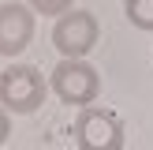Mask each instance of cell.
I'll return each instance as SVG.
<instances>
[{
	"label": "cell",
	"mask_w": 153,
	"mask_h": 150,
	"mask_svg": "<svg viewBox=\"0 0 153 150\" xmlns=\"http://www.w3.org/2000/svg\"><path fill=\"white\" fill-rule=\"evenodd\" d=\"M101 38L94 11L86 8H67L64 15H56V26H52V45L60 49V56H86L90 49Z\"/></svg>",
	"instance_id": "277c9868"
},
{
	"label": "cell",
	"mask_w": 153,
	"mask_h": 150,
	"mask_svg": "<svg viewBox=\"0 0 153 150\" xmlns=\"http://www.w3.org/2000/svg\"><path fill=\"white\" fill-rule=\"evenodd\" d=\"M49 79L34 64H7L0 71V109L15 116H30L45 105Z\"/></svg>",
	"instance_id": "6da1fadb"
},
{
	"label": "cell",
	"mask_w": 153,
	"mask_h": 150,
	"mask_svg": "<svg viewBox=\"0 0 153 150\" xmlns=\"http://www.w3.org/2000/svg\"><path fill=\"white\" fill-rule=\"evenodd\" d=\"M75 0H26V8L34 15H64Z\"/></svg>",
	"instance_id": "52a82bcc"
},
{
	"label": "cell",
	"mask_w": 153,
	"mask_h": 150,
	"mask_svg": "<svg viewBox=\"0 0 153 150\" xmlns=\"http://www.w3.org/2000/svg\"><path fill=\"white\" fill-rule=\"evenodd\" d=\"M123 120L105 105H82L75 116V146L79 150H123Z\"/></svg>",
	"instance_id": "3957f363"
},
{
	"label": "cell",
	"mask_w": 153,
	"mask_h": 150,
	"mask_svg": "<svg viewBox=\"0 0 153 150\" xmlns=\"http://www.w3.org/2000/svg\"><path fill=\"white\" fill-rule=\"evenodd\" d=\"M49 90L71 109L94 105L101 98V75L94 64H86V56H64L49 75Z\"/></svg>",
	"instance_id": "7a4b0ae2"
},
{
	"label": "cell",
	"mask_w": 153,
	"mask_h": 150,
	"mask_svg": "<svg viewBox=\"0 0 153 150\" xmlns=\"http://www.w3.org/2000/svg\"><path fill=\"white\" fill-rule=\"evenodd\" d=\"M123 15L134 30L153 34V0H123Z\"/></svg>",
	"instance_id": "8992f818"
},
{
	"label": "cell",
	"mask_w": 153,
	"mask_h": 150,
	"mask_svg": "<svg viewBox=\"0 0 153 150\" xmlns=\"http://www.w3.org/2000/svg\"><path fill=\"white\" fill-rule=\"evenodd\" d=\"M34 11L26 4H0V56H19L34 41Z\"/></svg>",
	"instance_id": "5b68a950"
},
{
	"label": "cell",
	"mask_w": 153,
	"mask_h": 150,
	"mask_svg": "<svg viewBox=\"0 0 153 150\" xmlns=\"http://www.w3.org/2000/svg\"><path fill=\"white\" fill-rule=\"evenodd\" d=\"M7 135H11V112H4V109H0V146L7 142Z\"/></svg>",
	"instance_id": "ba28073f"
}]
</instances>
